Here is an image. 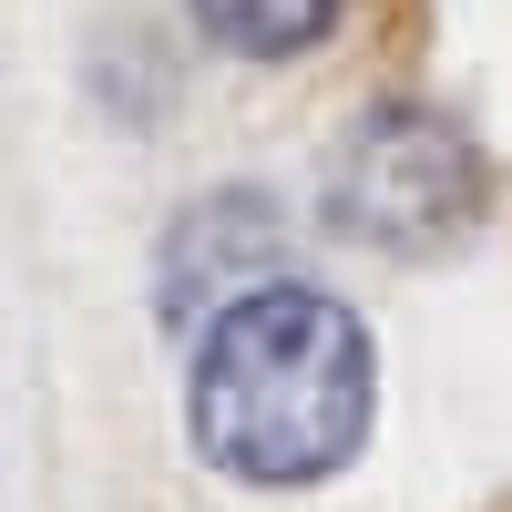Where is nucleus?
I'll return each mask as SVG.
<instances>
[{
    "label": "nucleus",
    "instance_id": "nucleus-1",
    "mask_svg": "<svg viewBox=\"0 0 512 512\" xmlns=\"http://www.w3.org/2000/svg\"><path fill=\"white\" fill-rule=\"evenodd\" d=\"M369 328L328 287H246L195 349V451L246 492L349 472L369 441Z\"/></svg>",
    "mask_w": 512,
    "mask_h": 512
},
{
    "label": "nucleus",
    "instance_id": "nucleus-2",
    "mask_svg": "<svg viewBox=\"0 0 512 512\" xmlns=\"http://www.w3.org/2000/svg\"><path fill=\"white\" fill-rule=\"evenodd\" d=\"M482 144L431 103H379L328 144V226L369 256H441L482 226Z\"/></svg>",
    "mask_w": 512,
    "mask_h": 512
},
{
    "label": "nucleus",
    "instance_id": "nucleus-3",
    "mask_svg": "<svg viewBox=\"0 0 512 512\" xmlns=\"http://www.w3.org/2000/svg\"><path fill=\"white\" fill-rule=\"evenodd\" d=\"M205 41H226L246 62H287V52H318L338 0H185Z\"/></svg>",
    "mask_w": 512,
    "mask_h": 512
}]
</instances>
